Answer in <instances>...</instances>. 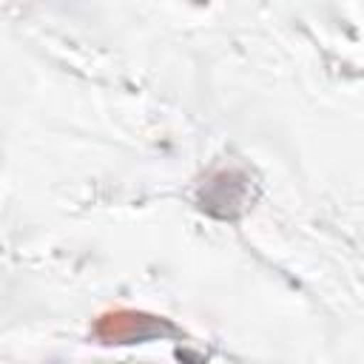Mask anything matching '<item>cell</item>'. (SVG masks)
<instances>
[{
	"mask_svg": "<svg viewBox=\"0 0 364 364\" xmlns=\"http://www.w3.org/2000/svg\"><path fill=\"white\" fill-rule=\"evenodd\" d=\"M156 330V318L131 313V310H117L100 318L97 333L105 341H128V338H148Z\"/></svg>",
	"mask_w": 364,
	"mask_h": 364,
	"instance_id": "1",
	"label": "cell"
}]
</instances>
